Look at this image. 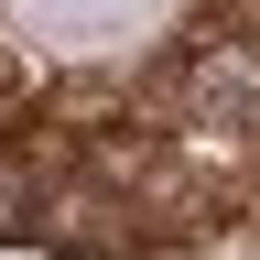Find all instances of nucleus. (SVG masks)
Here are the masks:
<instances>
[{
    "label": "nucleus",
    "instance_id": "nucleus-1",
    "mask_svg": "<svg viewBox=\"0 0 260 260\" xmlns=\"http://www.w3.org/2000/svg\"><path fill=\"white\" fill-rule=\"evenodd\" d=\"M184 119L228 130V141H260V44L249 32H206L184 54Z\"/></svg>",
    "mask_w": 260,
    "mask_h": 260
},
{
    "label": "nucleus",
    "instance_id": "nucleus-2",
    "mask_svg": "<svg viewBox=\"0 0 260 260\" xmlns=\"http://www.w3.org/2000/svg\"><path fill=\"white\" fill-rule=\"evenodd\" d=\"M249 152H260V141H249Z\"/></svg>",
    "mask_w": 260,
    "mask_h": 260
}]
</instances>
